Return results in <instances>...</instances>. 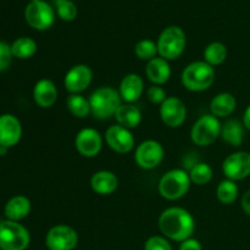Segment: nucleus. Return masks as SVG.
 <instances>
[{
    "label": "nucleus",
    "mask_w": 250,
    "mask_h": 250,
    "mask_svg": "<svg viewBox=\"0 0 250 250\" xmlns=\"http://www.w3.org/2000/svg\"><path fill=\"white\" fill-rule=\"evenodd\" d=\"M159 229L166 238L182 243L194 233V217L183 208H168L159 217Z\"/></svg>",
    "instance_id": "obj_1"
},
{
    "label": "nucleus",
    "mask_w": 250,
    "mask_h": 250,
    "mask_svg": "<svg viewBox=\"0 0 250 250\" xmlns=\"http://www.w3.org/2000/svg\"><path fill=\"white\" fill-rule=\"evenodd\" d=\"M181 81L183 87L190 92H204L215 82V70L204 60L194 61L186 66Z\"/></svg>",
    "instance_id": "obj_2"
},
{
    "label": "nucleus",
    "mask_w": 250,
    "mask_h": 250,
    "mask_svg": "<svg viewBox=\"0 0 250 250\" xmlns=\"http://www.w3.org/2000/svg\"><path fill=\"white\" fill-rule=\"evenodd\" d=\"M119 90L112 87H100L89 97L90 111L95 119L106 120L115 116L117 109L122 105Z\"/></svg>",
    "instance_id": "obj_3"
},
{
    "label": "nucleus",
    "mask_w": 250,
    "mask_h": 250,
    "mask_svg": "<svg viewBox=\"0 0 250 250\" xmlns=\"http://www.w3.org/2000/svg\"><path fill=\"white\" fill-rule=\"evenodd\" d=\"M189 173L182 168L167 171L160 178L158 185L159 193L166 200H178L185 197L190 188Z\"/></svg>",
    "instance_id": "obj_4"
},
{
    "label": "nucleus",
    "mask_w": 250,
    "mask_h": 250,
    "mask_svg": "<svg viewBox=\"0 0 250 250\" xmlns=\"http://www.w3.org/2000/svg\"><path fill=\"white\" fill-rule=\"evenodd\" d=\"M186 33L181 27L170 26L166 27L159 36L158 50L159 55L165 60H176L183 54L186 49Z\"/></svg>",
    "instance_id": "obj_5"
},
{
    "label": "nucleus",
    "mask_w": 250,
    "mask_h": 250,
    "mask_svg": "<svg viewBox=\"0 0 250 250\" xmlns=\"http://www.w3.org/2000/svg\"><path fill=\"white\" fill-rule=\"evenodd\" d=\"M29 242V232L21 224L10 220L0 222V249L26 250L28 248Z\"/></svg>",
    "instance_id": "obj_6"
},
{
    "label": "nucleus",
    "mask_w": 250,
    "mask_h": 250,
    "mask_svg": "<svg viewBox=\"0 0 250 250\" xmlns=\"http://www.w3.org/2000/svg\"><path fill=\"white\" fill-rule=\"evenodd\" d=\"M222 125L211 114L199 117L190 129V139L198 146H209L221 137Z\"/></svg>",
    "instance_id": "obj_7"
},
{
    "label": "nucleus",
    "mask_w": 250,
    "mask_h": 250,
    "mask_svg": "<svg viewBox=\"0 0 250 250\" xmlns=\"http://www.w3.org/2000/svg\"><path fill=\"white\" fill-rule=\"evenodd\" d=\"M24 19L32 28L37 31H45L55 22V11L43 0L31 1L24 10Z\"/></svg>",
    "instance_id": "obj_8"
},
{
    "label": "nucleus",
    "mask_w": 250,
    "mask_h": 250,
    "mask_svg": "<svg viewBox=\"0 0 250 250\" xmlns=\"http://www.w3.org/2000/svg\"><path fill=\"white\" fill-rule=\"evenodd\" d=\"M164 156H165V150L161 143L153 139H148V141L142 142L137 146L134 160L137 165L143 170H153L163 163Z\"/></svg>",
    "instance_id": "obj_9"
},
{
    "label": "nucleus",
    "mask_w": 250,
    "mask_h": 250,
    "mask_svg": "<svg viewBox=\"0 0 250 250\" xmlns=\"http://www.w3.org/2000/svg\"><path fill=\"white\" fill-rule=\"evenodd\" d=\"M45 244L49 250H73L78 244V233L67 225H56L46 233Z\"/></svg>",
    "instance_id": "obj_10"
},
{
    "label": "nucleus",
    "mask_w": 250,
    "mask_h": 250,
    "mask_svg": "<svg viewBox=\"0 0 250 250\" xmlns=\"http://www.w3.org/2000/svg\"><path fill=\"white\" fill-rule=\"evenodd\" d=\"M222 171L227 180L237 182L250 176V153L236 151L227 156L222 163Z\"/></svg>",
    "instance_id": "obj_11"
},
{
    "label": "nucleus",
    "mask_w": 250,
    "mask_h": 250,
    "mask_svg": "<svg viewBox=\"0 0 250 250\" xmlns=\"http://www.w3.org/2000/svg\"><path fill=\"white\" fill-rule=\"evenodd\" d=\"M161 121L170 128H178L187 119L186 104L177 97H167L160 105Z\"/></svg>",
    "instance_id": "obj_12"
},
{
    "label": "nucleus",
    "mask_w": 250,
    "mask_h": 250,
    "mask_svg": "<svg viewBox=\"0 0 250 250\" xmlns=\"http://www.w3.org/2000/svg\"><path fill=\"white\" fill-rule=\"evenodd\" d=\"M92 80L93 72L89 66L84 63H77L66 72L63 85L71 94H81L89 87Z\"/></svg>",
    "instance_id": "obj_13"
},
{
    "label": "nucleus",
    "mask_w": 250,
    "mask_h": 250,
    "mask_svg": "<svg viewBox=\"0 0 250 250\" xmlns=\"http://www.w3.org/2000/svg\"><path fill=\"white\" fill-rule=\"evenodd\" d=\"M105 141L109 148L115 153L127 154L134 148V137L131 129L125 128L120 125H114L106 129Z\"/></svg>",
    "instance_id": "obj_14"
},
{
    "label": "nucleus",
    "mask_w": 250,
    "mask_h": 250,
    "mask_svg": "<svg viewBox=\"0 0 250 250\" xmlns=\"http://www.w3.org/2000/svg\"><path fill=\"white\" fill-rule=\"evenodd\" d=\"M75 146L78 153L84 158H94L103 148V137L97 129L83 128L77 133Z\"/></svg>",
    "instance_id": "obj_15"
},
{
    "label": "nucleus",
    "mask_w": 250,
    "mask_h": 250,
    "mask_svg": "<svg viewBox=\"0 0 250 250\" xmlns=\"http://www.w3.org/2000/svg\"><path fill=\"white\" fill-rule=\"evenodd\" d=\"M22 137V126L20 120L11 114L0 116V146L6 148L16 146Z\"/></svg>",
    "instance_id": "obj_16"
},
{
    "label": "nucleus",
    "mask_w": 250,
    "mask_h": 250,
    "mask_svg": "<svg viewBox=\"0 0 250 250\" xmlns=\"http://www.w3.org/2000/svg\"><path fill=\"white\" fill-rule=\"evenodd\" d=\"M144 92V81L138 73H128L120 83L119 93L124 102L132 104L142 97Z\"/></svg>",
    "instance_id": "obj_17"
},
{
    "label": "nucleus",
    "mask_w": 250,
    "mask_h": 250,
    "mask_svg": "<svg viewBox=\"0 0 250 250\" xmlns=\"http://www.w3.org/2000/svg\"><path fill=\"white\" fill-rule=\"evenodd\" d=\"M33 99L36 104L43 109L53 106L58 100V88L55 83L48 78L39 80L33 88Z\"/></svg>",
    "instance_id": "obj_18"
},
{
    "label": "nucleus",
    "mask_w": 250,
    "mask_h": 250,
    "mask_svg": "<svg viewBox=\"0 0 250 250\" xmlns=\"http://www.w3.org/2000/svg\"><path fill=\"white\" fill-rule=\"evenodd\" d=\"M90 187L97 194L110 195L119 187V178L111 171H98L90 178Z\"/></svg>",
    "instance_id": "obj_19"
},
{
    "label": "nucleus",
    "mask_w": 250,
    "mask_h": 250,
    "mask_svg": "<svg viewBox=\"0 0 250 250\" xmlns=\"http://www.w3.org/2000/svg\"><path fill=\"white\" fill-rule=\"evenodd\" d=\"M146 75L148 80L155 85H163L168 82L171 77V67L167 60L161 56L149 61L146 67Z\"/></svg>",
    "instance_id": "obj_20"
},
{
    "label": "nucleus",
    "mask_w": 250,
    "mask_h": 250,
    "mask_svg": "<svg viewBox=\"0 0 250 250\" xmlns=\"http://www.w3.org/2000/svg\"><path fill=\"white\" fill-rule=\"evenodd\" d=\"M31 212V200L24 195L12 197L4 208V214L6 220L19 222L28 216Z\"/></svg>",
    "instance_id": "obj_21"
},
{
    "label": "nucleus",
    "mask_w": 250,
    "mask_h": 250,
    "mask_svg": "<svg viewBox=\"0 0 250 250\" xmlns=\"http://www.w3.org/2000/svg\"><path fill=\"white\" fill-rule=\"evenodd\" d=\"M236 107V98H234L233 94L227 92L219 93V94L215 95V97L212 98L211 102H210V111H211V115L216 116L217 119L229 116L231 114H233Z\"/></svg>",
    "instance_id": "obj_22"
},
{
    "label": "nucleus",
    "mask_w": 250,
    "mask_h": 250,
    "mask_svg": "<svg viewBox=\"0 0 250 250\" xmlns=\"http://www.w3.org/2000/svg\"><path fill=\"white\" fill-rule=\"evenodd\" d=\"M117 125L125 127L127 129H133L138 127L142 122V112L136 105L133 104H122L117 109L115 114Z\"/></svg>",
    "instance_id": "obj_23"
},
{
    "label": "nucleus",
    "mask_w": 250,
    "mask_h": 250,
    "mask_svg": "<svg viewBox=\"0 0 250 250\" xmlns=\"http://www.w3.org/2000/svg\"><path fill=\"white\" fill-rule=\"evenodd\" d=\"M221 138L231 146H241L244 141V125L238 120H229L222 125Z\"/></svg>",
    "instance_id": "obj_24"
},
{
    "label": "nucleus",
    "mask_w": 250,
    "mask_h": 250,
    "mask_svg": "<svg viewBox=\"0 0 250 250\" xmlns=\"http://www.w3.org/2000/svg\"><path fill=\"white\" fill-rule=\"evenodd\" d=\"M37 43L29 37H20L11 44V53L14 58L26 60L37 53Z\"/></svg>",
    "instance_id": "obj_25"
},
{
    "label": "nucleus",
    "mask_w": 250,
    "mask_h": 250,
    "mask_svg": "<svg viewBox=\"0 0 250 250\" xmlns=\"http://www.w3.org/2000/svg\"><path fill=\"white\" fill-rule=\"evenodd\" d=\"M66 107L71 115L78 119H84L88 115L92 114L89 99L83 97L82 94H71L66 100Z\"/></svg>",
    "instance_id": "obj_26"
},
{
    "label": "nucleus",
    "mask_w": 250,
    "mask_h": 250,
    "mask_svg": "<svg viewBox=\"0 0 250 250\" xmlns=\"http://www.w3.org/2000/svg\"><path fill=\"white\" fill-rule=\"evenodd\" d=\"M227 59V48L221 42H212L205 48L204 61L210 66H219Z\"/></svg>",
    "instance_id": "obj_27"
},
{
    "label": "nucleus",
    "mask_w": 250,
    "mask_h": 250,
    "mask_svg": "<svg viewBox=\"0 0 250 250\" xmlns=\"http://www.w3.org/2000/svg\"><path fill=\"white\" fill-rule=\"evenodd\" d=\"M239 194L238 186L236 185L234 181L231 180H224L219 183L216 189V197L220 203L225 205L233 204L237 200Z\"/></svg>",
    "instance_id": "obj_28"
},
{
    "label": "nucleus",
    "mask_w": 250,
    "mask_h": 250,
    "mask_svg": "<svg viewBox=\"0 0 250 250\" xmlns=\"http://www.w3.org/2000/svg\"><path fill=\"white\" fill-rule=\"evenodd\" d=\"M189 177L192 183L197 186H205L212 180L214 176V171H212L211 166L207 163H197L194 164L192 168H190Z\"/></svg>",
    "instance_id": "obj_29"
},
{
    "label": "nucleus",
    "mask_w": 250,
    "mask_h": 250,
    "mask_svg": "<svg viewBox=\"0 0 250 250\" xmlns=\"http://www.w3.org/2000/svg\"><path fill=\"white\" fill-rule=\"evenodd\" d=\"M134 53H136L137 58L149 62L150 60L155 59L159 54L158 44L151 39H142L134 46Z\"/></svg>",
    "instance_id": "obj_30"
},
{
    "label": "nucleus",
    "mask_w": 250,
    "mask_h": 250,
    "mask_svg": "<svg viewBox=\"0 0 250 250\" xmlns=\"http://www.w3.org/2000/svg\"><path fill=\"white\" fill-rule=\"evenodd\" d=\"M56 14L62 21L71 22L77 17V6L71 0H55Z\"/></svg>",
    "instance_id": "obj_31"
},
{
    "label": "nucleus",
    "mask_w": 250,
    "mask_h": 250,
    "mask_svg": "<svg viewBox=\"0 0 250 250\" xmlns=\"http://www.w3.org/2000/svg\"><path fill=\"white\" fill-rule=\"evenodd\" d=\"M144 250H172V247L165 237L153 236L146 239Z\"/></svg>",
    "instance_id": "obj_32"
},
{
    "label": "nucleus",
    "mask_w": 250,
    "mask_h": 250,
    "mask_svg": "<svg viewBox=\"0 0 250 250\" xmlns=\"http://www.w3.org/2000/svg\"><path fill=\"white\" fill-rule=\"evenodd\" d=\"M146 97H148V99L150 100L153 104H158V105H161L164 102H165V99L167 97H166V92L164 88H161L160 85H155L153 84L151 87H149L148 89H146Z\"/></svg>",
    "instance_id": "obj_33"
},
{
    "label": "nucleus",
    "mask_w": 250,
    "mask_h": 250,
    "mask_svg": "<svg viewBox=\"0 0 250 250\" xmlns=\"http://www.w3.org/2000/svg\"><path fill=\"white\" fill-rule=\"evenodd\" d=\"M12 60L11 45L0 41V72L6 70Z\"/></svg>",
    "instance_id": "obj_34"
},
{
    "label": "nucleus",
    "mask_w": 250,
    "mask_h": 250,
    "mask_svg": "<svg viewBox=\"0 0 250 250\" xmlns=\"http://www.w3.org/2000/svg\"><path fill=\"white\" fill-rule=\"evenodd\" d=\"M180 250H203V247L198 239L190 237V238L186 239L181 243Z\"/></svg>",
    "instance_id": "obj_35"
},
{
    "label": "nucleus",
    "mask_w": 250,
    "mask_h": 250,
    "mask_svg": "<svg viewBox=\"0 0 250 250\" xmlns=\"http://www.w3.org/2000/svg\"><path fill=\"white\" fill-rule=\"evenodd\" d=\"M241 207L242 209H243V211L246 212L248 216H250V189L247 190L243 194V197H242Z\"/></svg>",
    "instance_id": "obj_36"
},
{
    "label": "nucleus",
    "mask_w": 250,
    "mask_h": 250,
    "mask_svg": "<svg viewBox=\"0 0 250 250\" xmlns=\"http://www.w3.org/2000/svg\"><path fill=\"white\" fill-rule=\"evenodd\" d=\"M243 125H244V127H246L247 129H249V131H250V105L248 107H247L246 111H244Z\"/></svg>",
    "instance_id": "obj_37"
},
{
    "label": "nucleus",
    "mask_w": 250,
    "mask_h": 250,
    "mask_svg": "<svg viewBox=\"0 0 250 250\" xmlns=\"http://www.w3.org/2000/svg\"><path fill=\"white\" fill-rule=\"evenodd\" d=\"M7 150H9V148H6V146H0V156L6 155Z\"/></svg>",
    "instance_id": "obj_38"
},
{
    "label": "nucleus",
    "mask_w": 250,
    "mask_h": 250,
    "mask_svg": "<svg viewBox=\"0 0 250 250\" xmlns=\"http://www.w3.org/2000/svg\"><path fill=\"white\" fill-rule=\"evenodd\" d=\"M31 1H39V0H31Z\"/></svg>",
    "instance_id": "obj_39"
}]
</instances>
